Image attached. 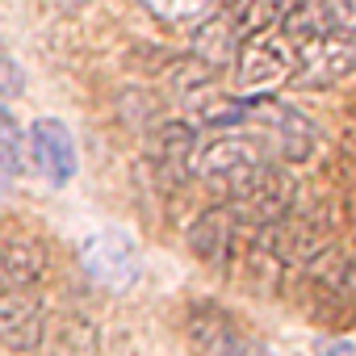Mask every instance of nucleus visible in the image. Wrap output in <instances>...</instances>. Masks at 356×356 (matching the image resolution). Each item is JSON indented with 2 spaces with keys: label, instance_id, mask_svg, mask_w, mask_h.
Masks as SVG:
<instances>
[{
  "label": "nucleus",
  "instance_id": "obj_1",
  "mask_svg": "<svg viewBox=\"0 0 356 356\" xmlns=\"http://www.w3.org/2000/svg\"><path fill=\"white\" fill-rule=\"evenodd\" d=\"M235 126L248 130L277 163H302V159H310V151L318 143L314 122L277 97H243Z\"/></svg>",
  "mask_w": 356,
  "mask_h": 356
},
{
  "label": "nucleus",
  "instance_id": "obj_2",
  "mask_svg": "<svg viewBox=\"0 0 356 356\" xmlns=\"http://www.w3.org/2000/svg\"><path fill=\"white\" fill-rule=\"evenodd\" d=\"M84 277L105 293H126L143 277V252L126 231H97L76 252Z\"/></svg>",
  "mask_w": 356,
  "mask_h": 356
},
{
  "label": "nucleus",
  "instance_id": "obj_3",
  "mask_svg": "<svg viewBox=\"0 0 356 356\" xmlns=\"http://www.w3.org/2000/svg\"><path fill=\"white\" fill-rule=\"evenodd\" d=\"M293 63H298L293 42L285 34L264 30V34H256V38H248L239 47V55H235V88L243 97H273L281 84L293 80Z\"/></svg>",
  "mask_w": 356,
  "mask_h": 356
},
{
  "label": "nucleus",
  "instance_id": "obj_4",
  "mask_svg": "<svg viewBox=\"0 0 356 356\" xmlns=\"http://www.w3.org/2000/svg\"><path fill=\"white\" fill-rule=\"evenodd\" d=\"M293 80L302 88H327L356 72V30H331L306 47H293Z\"/></svg>",
  "mask_w": 356,
  "mask_h": 356
},
{
  "label": "nucleus",
  "instance_id": "obj_5",
  "mask_svg": "<svg viewBox=\"0 0 356 356\" xmlns=\"http://www.w3.org/2000/svg\"><path fill=\"white\" fill-rule=\"evenodd\" d=\"M47 306L34 289H0V343L13 352L42 348Z\"/></svg>",
  "mask_w": 356,
  "mask_h": 356
},
{
  "label": "nucleus",
  "instance_id": "obj_6",
  "mask_svg": "<svg viewBox=\"0 0 356 356\" xmlns=\"http://www.w3.org/2000/svg\"><path fill=\"white\" fill-rule=\"evenodd\" d=\"M193 151L197 134L189 122H163L147 134V163L163 185H181L185 176H193Z\"/></svg>",
  "mask_w": 356,
  "mask_h": 356
},
{
  "label": "nucleus",
  "instance_id": "obj_7",
  "mask_svg": "<svg viewBox=\"0 0 356 356\" xmlns=\"http://www.w3.org/2000/svg\"><path fill=\"white\" fill-rule=\"evenodd\" d=\"M26 147H30L38 172L47 176L55 189H63L72 176H76V163H80V159H76V138H72V130H67L59 118H38V122L30 126Z\"/></svg>",
  "mask_w": 356,
  "mask_h": 356
},
{
  "label": "nucleus",
  "instance_id": "obj_8",
  "mask_svg": "<svg viewBox=\"0 0 356 356\" xmlns=\"http://www.w3.org/2000/svg\"><path fill=\"white\" fill-rule=\"evenodd\" d=\"M239 235H243V222H239L235 210L222 202V206L206 210V214L193 222L189 243H193V252H197L206 264H227V260L235 256V248H239Z\"/></svg>",
  "mask_w": 356,
  "mask_h": 356
},
{
  "label": "nucleus",
  "instance_id": "obj_9",
  "mask_svg": "<svg viewBox=\"0 0 356 356\" xmlns=\"http://www.w3.org/2000/svg\"><path fill=\"white\" fill-rule=\"evenodd\" d=\"M47 273V248L26 235H0V289H34Z\"/></svg>",
  "mask_w": 356,
  "mask_h": 356
},
{
  "label": "nucleus",
  "instance_id": "obj_10",
  "mask_svg": "<svg viewBox=\"0 0 356 356\" xmlns=\"http://www.w3.org/2000/svg\"><path fill=\"white\" fill-rule=\"evenodd\" d=\"M239 47H243V38L231 30V22H227L222 13H210V17L193 30V59L206 63L210 72L231 67L235 55H239Z\"/></svg>",
  "mask_w": 356,
  "mask_h": 356
},
{
  "label": "nucleus",
  "instance_id": "obj_11",
  "mask_svg": "<svg viewBox=\"0 0 356 356\" xmlns=\"http://www.w3.org/2000/svg\"><path fill=\"white\" fill-rule=\"evenodd\" d=\"M42 343H47L51 356H97L101 335H97V327H92L84 314L67 310V314H59V318L47 327Z\"/></svg>",
  "mask_w": 356,
  "mask_h": 356
},
{
  "label": "nucleus",
  "instance_id": "obj_12",
  "mask_svg": "<svg viewBox=\"0 0 356 356\" xmlns=\"http://www.w3.org/2000/svg\"><path fill=\"white\" fill-rule=\"evenodd\" d=\"M289 5H293V0H231V5L222 9V17H227L231 30L248 42V38H256V34H264V30H277Z\"/></svg>",
  "mask_w": 356,
  "mask_h": 356
},
{
  "label": "nucleus",
  "instance_id": "obj_13",
  "mask_svg": "<svg viewBox=\"0 0 356 356\" xmlns=\"http://www.w3.org/2000/svg\"><path fill=\"white\" fill-rule=\"evenodd\" d=\"M143 9L163 26H193L218 9V0H143Z\"/></svg>",
  "mask_w": 356,
  "mask_h": 356
},
{
  "label": "nucleus",
  "instance_id": "obj_14",
  "mask_svg": "<svg viewBox=\"0 0 356 356\" xmlns=\"http://www.w3.org/2000/svg\"><path fill=\"white\" fill-rule=\"evenodd\" d=\"M22 168H26V138L17 130L13 113L0 109V189H5Z\"/></svg>",
  "mask_w": 356,
  "mask_h": 356
},
{
  "label": "nucleus",
  "instance_id": "obj_15",
  "mask_svg": "<svg viewBox=\"0 0 356 356\" xmlns=\"http://www.w3.org/2000/svg\"><path fill=\"white\" fill-rule=\"evenodd\" d=\"M22 92H26V72H22V63H17V55L9 51L5 34H0V101H13V97H22Z\"/></svg>",
  "mask_w": 356,
  "mask_h": 356
},
{
  "label": "nucleus",
  "instance_id": "obj_16",
  "mask_svg": "<svg viewBox=\"0 0 356 356\" xmlns=\"http://www.w3.org/2000/svg\"><path fill=\"white\" fill-rule=\"evenodd\" d=\"M331 30H356V0H323Z\"/></svg>",
  "mask_w": 356,
  "mask_h": 356
},
{
  "label": "nucleus",
  "instance_id": "obj_17",
  "mask_svg": "<svg viewBox=\"0 0 356 356\" xmlns=\"http://www.w3.org/2000/svg\"><path fill=\"white\" fill-rule=\"evenodd\" d=\"M318 356H356V352H352V343H343V339H335V343H327V348H323Z\"/></svg>",
  "mask_w": 356,
  "mask_h": 356
}]
</instances>
